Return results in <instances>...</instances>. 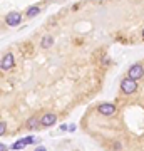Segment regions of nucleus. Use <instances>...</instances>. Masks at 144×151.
Segmentation results:
<instances>
[{
  "instance_id": "f257e3e1",
  "label": "nucleus",
  "mask_w": 144,
  "mask_h": 151,
  "mask_svg": "<svg viewBox=\"0 0 144 151\" xmlns=\"http://www.w3.org/2000/svg\"><path fill=\"white\" fill-rule=\"evenodd\" d=\"M136 91H138V81H133L129 77L123 79V82H121V92L123 94L129 96V94H134Z\"/></svg>"
},
{
  "instance_id": "f03ea898",
  "label": "nucleus",
  "mask_w": 144,
  "mask_h": 151,
  "mask_svg": "<svg viewBox=\"0 0 144 151\" xmlns=\"http://www.w3.org/2000/svg\"><path fill=\"white\" fill-rule=\"evenodd\" d=\"M144 76V67L143 64H134L131 65V69L128 72V77L129 79H133V81H139V79H143Z\"/></svg>"
},
{
  "instance_id": "7ed1b4c3",
  "label": "nucleus",
  "mask_w": 144,
  "mask_h": 151,
  "mask_svg": "<svg viewBox=\"0 0 144 151\" xmlns=\"http://www.w3.org/2000/svg\"><path fill=\"white\" fill-rule=\"evenodd\" d=\"M5 22H7V25H10V27H17V25H20V22H22V14L20 12H9L5 17Z\"/></svg>"
},
{
  "instance_id": "20e7f679",
  "label": "nucleus",
  "mask_w": 144,
  "mask_h": 151,
  "mask_svg": "<svg viewBox=\"0 0 144 151\" xmlns=\"http://www.w3.org/2000/svg\"><path fill=\"white\" fill-rule=\"evenodd\" d=\"M97 111L102 114V116H112L116 113V106L112 103H101L97 106Z\"/></svg>"
},
{
  "instance_id": "39448f33",
  "label": "nucleus",
  "mask_w": 144,
  "mask_h": 151,
  "mask_svg": "<svg viewBox=\"0 0 144 151\" xmlns=\"http://www.w3.org/2000/svg\"><path fill=\"white\" fill-rule=\"evenodd\" d=\"M55 123H57V114H54V113H47L40 118V124H42L44 128H50Z\"/></svg>"
},
{
  "instance_id": "423d86ee",
  "label": "nucleus",
  "mask_w": 144,
  "mask_h": 151,
  "mask_svg": "<svg viewBox=\"0 0 144 151\" xmlns=\"http://www.w3.org/2000/svg\"><path fill=\"white\" fill-rule=\"evenodd\" d=\"M14 54L12 52H7L4 57H2V64H0V67H2V70H10L12 67H14Z\"/></svg>"
},
{
  "instance_id": "0eeeda50",
  "label": "nucleus",
  "mask_w": 144,
  "mask_h": 151,
  "mask_svg": "<svg viewBox=\"0 0 144 151\" xmlns=\"http://www.w3.org/2000/svg\"><path fill=\"white\" fill-rule=\"evenodd\" d=\"M25 126H27V129H37L39 126H42V124H40V119H37L35 116H32V118L27 119Z\"/></svg>"
},
{
  "instance_id": "6e6552de",
  "label": "nucleus",
  "mask_w": 144,
  "mask_h": 151,
  "mask_svg": "<svg viewBox=\"0 0 144 151\" xmlns=\"http://www.w3.org/2000/svg\"><path fill=\"white\" fill-rule=\"evenodd\" d=\"M52 44H54V37H52V35H45V37L42 39V42H40V47H42V49H49Z\"/></svg>"
},
{
  "instance_id": "1a4fd4ad",
  "label": "nucleus",
  "mask_w": 144,
  "mask_h": 151,
  "mask_svg": "<svg viewBox=\"0 0 144 151\" xmlns=\"http://www.w3.org/2000/svg\"><path fill=\"white\" fill-rule=\"evenodd\" d=\"M39 14H40V9H39L37 5L27 9V17H35V15H39Z\"/></svg>"
},
{
  "instance_id": "9d476101",
  "label": "nucleus",
  "mask_w": 144,
  "mask_h": 151,
  "mask_svg": "<svg viewBox=\"0 0 144 151\" xmlns=\"http://www.w3.org/2000/svg\"><path fill=\"white\" fill-rule=\"evenodd\" d=\"M24 146H25V141L20 139V141H17V143H14V146H12V148H14V150H22Z\"/></svg>"
},
{
  "instance_id": "9b49d317",
  "label": "nucleus",
  "mask_w": 144,
  "mask_h": 151,
  "mask_svg": "<svg viewBox=\"0 0 144 151\" xmlns=\"http://www.w3.org/2000/svg\"><path fill=\"white\" fill-rule=\"evenodd\" d=\"M112 150L114 151H121L123 150V145H121V143H114V145H112Z\"/></svg>"
},
{
  "instance_id": "f8f14e48",
  "label": "nucleus",
  "mask_w": 144,
  "mask_h": 151,
  "mask_svg": "<svg viewBox=\"0 0 144 151\" xmlns=\"http://www.w3.org/2000/svg\"><path fill=\"white\" fill-rule=\"evenodd\" d=\"M24 141H25V145H32L34 143V136H27V138H24Z\"/></svg>"
},
{
  "instance_id": "ddd939ff",
  "label": "nucleus",
  "mask_w": 144,
  "mask_h": 151,
  "mask_svg": "<svg viewBox=\"0 0 144 151\" xmlns=\"http://www.w3.org/2000/svg\"><path fill=\"white\" fill-rule=\"evenodd\" d=\"M0 134H5V123H0Z\"/></svg>"
},
{
  "instance_id": "4468645a",
  "label": "nucleus",
  "mask_w": 144,
  "mask_h": 151,
  "mask_svg": "<svg viewBox=\"0 0 144 151\" xmlns=\"http://www.w3.org/2000/svg\"><path fill=\"white\" fill-rule=\"evenodd\" d=\"M34 151H47V148L45 146H39L37 150H34Z\"/></svg>"
},
{
  "instance_id": "2eb2a0df",
  "label": "nucleus",
  "mask_w": 144,
  "mask_h": 151,
  "mask_svg": "<svg viewBox=\"0 0 144 151\" xmlns=\"http://www.w3.org/2000/svg\"><path fill=\"white\" fill-rule=\"evenodd\" d=\"M69 129V126H67V124H62V126H60V131H67Z\"/></svg>"
},
{
  "instance_id": "dca6fc26",
  "label": "nucleus",
  "mask_w": 144,
  "mask_h": 151,
  "mask_svg": "<svg viewBox=\"0 0 144 151\" xmlns=\"http://www.w3.org/2000/svg\"><path fill=\"white\" fill-rule=\"evenodd\" d=\"M0 151H7V145H4V143H2V145H0Z\"/></svg>"
},
{
  "instance_id": "f3484780",
  "label": "nucleus",
  "mask_w": 144,
  "mask_h": 151,
  "mask_svg": "<svg viewBox=\"0 0 144 151\" xmlns=\"http://www.w3.org/2000/svg\"><path fill=\"white\" fill-rule=\"evenodd\" d=\"M69 131H72V133H74V131H75V124H70V126H69Z\"/></svg>"
},
{
  "instance_id": "a211bd4d",
  "label": "nucleus",
  "mask_w": 144,
  "mask_h": 151,
  "mask_svg": "<svg viewBox=\"0 0 144 151\" xmlns=\"http://www.w3.org/2000/svg\"><path fill=\"white\" fill-rule=\"evenodd\" d=\"M143 39H144V27H143Z\"/></svg>"
}]
</instances>
